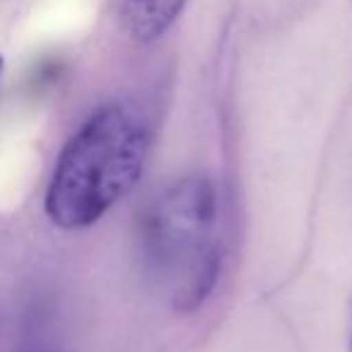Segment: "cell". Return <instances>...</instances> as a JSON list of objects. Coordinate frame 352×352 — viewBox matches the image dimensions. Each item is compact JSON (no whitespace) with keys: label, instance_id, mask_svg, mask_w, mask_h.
<instances>
[{"label":"cell","instance_id":"cell-1","mask_svg":"<svg viewBox=\"0 0 352 352\" xmlns=\"http://www.w3.org/2000/svg\"><path fill=\"white\" fill-rule=\"evenodd\" d=\"M147 131L126 104L99 107L65 142L46 188L44 210L63 230H82L116 206L145 166Z\"/></svg>","mask_w":352,"mask_h":352},{"label":"cell","instance_id":"cell-2","mask_svg":"<svg viewBox=\"0 0 352 352\" xmlns=\"http://www.w3.org/2000/svg\"><path fill=\"white\" fill-rule=\"evenodd\" d=\"M215 227V188L206 176L179 179L147 212L142 249L152 273L169 289L174 311H196L215 289L222 265Z\"/></svg>","mask_w":352,"mask_h":352},{"label":"cell","instance_id":"cell-3","mask_svg":"<svg viewBox=\"0 0 352 352\" xmlns=\"http://www.w3.org/2000/svg\"><path fill=\"white\" fill-rule=\"evenodd\" d=\"M186 8V0H123V25L140 44L160 39Z\"/></svg>","mask_w":352,"mask_h":352},{"label":"cell","instance_id":"cell-4","mask_svg":"<svg viewBox=\"0 0 352 352\" xmlns=\"http://www.w3.org/2000/svg\"><path fill=\"white\" fill-rule=\"evenodd\" d=\"M347 352H352V297L347 304Z\"/></svg>","mask_w":352,"mask_h":352},{"label":"cell","instance_id":"cell-5","mask_svg":"<svg viewBox=\"0 0 352 352\" xmlns=\"http://www.w3.org/2000/svg\"><path fill=\"white\" fill-rule=\"evenodd\" d=\"M27 352H51V350H44V347H34V350H27Z\"/></svg>","mask_w":352,"mask_h":352},{"label":"cell","instance_id":"cell-6","mask_svg":"<svg viewBox=\"0 0 352 352\" xmlns=\"http://www.w3.org/2000/svg\"><path fill=\"white\" fill-rule=\"evenodd\" d=\"M3 63H6V60H3V56H0V75H3Z\"/></svg>","mask_w":352,"mask_h":352}]
</instances>
